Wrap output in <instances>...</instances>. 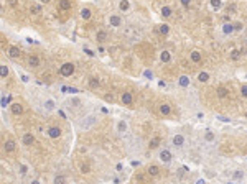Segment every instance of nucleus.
Returning a JSON list of instances; mask_svg holds the SVG:
<instances>
[{
	"mask_svg": "<svg viewBox=\"0 0 247 184\" xmlns=\"http://www.w3.org/2000/svg\"><path fill=\"white\" fill-rule=\"evenodd\" d=\"M74 72V64L73 62H64L63 66H60V74L63 77H69Z\"/></svg>",
	"mask_w": 247,
	"mask_h": 184,
	"instance_id": "f257e3e1",
	"label": "nucleus"
},
{
	"mask_svg": "<svg viewBox=\"0 0 247 184\" xmlns=\"http://www.w3.org/2000/svg\"><path fill=\"white\" fill-rule=\"evenodd\" d=\"M10 110H12L13 115H21V113H23V105H21L20 102H13L10 105Z\"/></svg>",
	"mask_w": 247,
	"mask_h": 184,
	"instance_id": "f03ea898",
	"label": "nucleus"
},
{
	"mask_svg": "<svg viewBox=\"0 0 247 184\" xmlns=\"http://www.w3.org/2000/svg\"><path fill=\"white\" fill-rule=\"evenodd\" d=\"M48 137L50 138H60L61 137V128H58V127L48 128Z\"/></svg>",
	"mask_w": 247,
	"mask_h": 184,
	"instance_id": "7ed1b4c3",
	"label": "nucleus"
},
{
	"mask_svg": "<svg viewBox=\"0 0 247 184\" xmlns=\"http://www.w3.org/2000/svg\"><path fill=\"white\" fill-rule=\"evenodd\" d=\"M160 159L163 163H170L172 161V153L168 151V150H161L160 151Z\"/></svg>",
	"mask_w": 247,
	"mask_h": 184,
	"instance_id": "20e7f679",
	"label": "nucleus"
},
{
	"mask_svg": "<svg viewBox=\"0 0 247 184\" xmlns=\"http://www.w3.org/2000/svg\"><path fill=\"white\" fill-rule=\"evenodd\" d=\"M21 141H23V145H25V146H31V145H33V141H35V137H33L31 133H25Z\"/></svg>",
	"mask_w": 247,
	"mask_h": 184,
	"instance_id": "39448f33",
	"label": "nucleus"
},
{
	"mask_svg": "<svg viewBox=\"0 0 247 184\" xmlns=\"http://www.w3.org/2000/svg\"><path fill=\"white\" fill-rule=\"evenodd\" d=\"M3 150H5L7 153L15 151V141H13V140H7L5 143H3Z\"/></svg>",
	"mask_w": 247,
	"mask_h": 184,
	"instance_id": "423d86ee",
	"label": "nucleus"
},
{
	"mask_svg": "<svg viewBox=\"0 0 247 184\" xmlns=\"http://www.w3.org/2000/svg\"><path fill=\"white\" fill-rule=\"evenodd\" d=\"M8 54H10L12 58H20L21 51H20V48H17V46H10V48H8Z\"/></svg>",
	"mask_w": 247,
	"mask_h": 184,
	"instance_id": "0eeeda50",
	"label": "nucleus"
},
{
	"mask_svg": "<svg viewBox=\"0 0 247 184\" xmlns=\"http://www.w3.org/2000/svg\"><path fill=\"white\" fill-rule=\"evenodd\" d=\"M26 62H28V66H30V67H38V64H40V59H38V56H28Z\"/></svg>",
	"mask_w": 247,
	"mask_h": 184,
	"instance_id": "6e6552de",
	"label": "nucleus"
},
{
	"mask_svg": "<svg viewBox=\"0 0 247 184\" xmlns=\"http://www.w3.org/2000/svg\"><path fill=\"white\" fill-rule=\"evenodd\" d=\"M71 0H60V3H58V7H60V10H69L71 8Z\"/></svg>",
	"mask_w": 247,
	"mask_h": 184,
	"instance_id": "1a4fd4ad",
	"label": "nucleus"
},
{
	"mask_svg": "<svg viewBox=\"0 0 247 184\" xmlns=\"http://www.w3.org/2000/svg\"><path fill=\"white\" fill-rule=\"evenodd\" d=\"M132 100H134V97H132L130 92H124V94H122V102L125 104V105H130Z\"/></svg>",
	"mask_w": 247,
	"mask_h": 184,
	"instance_id": "9d476101",
	"label": "nucleus"
},
{
	"mask_svg": "<svg viewBox=\"0 0 247 184\" xmlns=\"http://www.w3.org/2000/svg\"><path fill=\"white\" fill-rule=\"evenodd\" d=\"M216 94H217V97H221V99H224V97H227L229 95V91H227V87H217V91H216Z\"/></svg>",
	"mask_w": 247,
	"mask_h": 184,
	"instance_id": "9b49d317",
	"label": "nucleus"
},
{
	"mask_svg": "<svg viewBox=\"0 0 247 184\" xmlns=\"http://www.w3.org/2000/svg\"><path fill=\"white\" fill-rule=\"evenodd\" d=\"M183 143H185V137L183 135H175L173 137V145L175 146H183Z\"/></svg>",
	"mask_w": 247,
	"mask_h": 184,
	"instance_id": "f8f14e48",
	"label": "nucleus"
},
{
	"mask_svg": "<svg viewBox=\"0 0 247 184\" xmlns=\"http://www.w3.org/2000/svg\"><path fill=\"white\" fill-rule=\"evenodd\" d=\"M160 141H161V140H160V137H153V138L150 140V143H148V148H150V150H155V148H158V145H160Z\"/></svg>",
	"mask_w": 247,
	"mask_h": 184,
	"instance_id": "ddd939ff",
	"label": "nucleus"
},
{
	"mask_svg": "<svg viewBox=\"0 0 247 184\" xmlns=\"http://www.w3.org/2000/svg\"><path fill=\"white\" fill-rule=\"evenodd\" d=\"M89 87H91V89H97V87L101 86V81H99V79H97V77H89Z\"/></svg>",
	"mask_w": 247,
	"mask_h": 184,
	"instance_id": "4468645a",
	"label": "nucleus"
},
{
	"mask_svg": "<svg viewBox=\"0 0 247 184\" xmlns=\"http://www.w3.org/2000/svg\"><path fill=\"white\" fill-rule=\"evenodd\" d=\"M170 112H172V107H170L168 104H161L160 105V113L161 115H170Z\"/></svg>",
	"mask_w": 247,
	"mask_h": 184,
	"instance_id": "2eb2a0df",
	"label": "nucleus"
},
{
	"mask_svg": "<svg viewBox=\"0 0 247 184\" xmlns=\"http://www.w3.org/2000/svg\"><path fill=\"white\" fill-rule=\"evenodd\" d=\"M147 173L150 174V176H156V174L160 173V168H158L156 164H152V166H148V169H147Z\"/></svg>",
	"mask_w": 247,
	"mask_h": 184,
	"instance_id": "dca6fc26",
	"label": "nucleus"
},
{
	"mask_svg": "<svg viewBox=\"0 0 247 184\" xmlns=\"http://www.w3.org/2000/svg\"><path fill=\"white\" fill-rule=\"evenodd\" d=\"M96 38H97V41H99V43H104V41L107 40V31H104V30H101V31H97V35H96Z\"/></svg>",
	"mask_w": 247,
	"mask_h": 184,
	"instance_id": "f3484780",
	"label": "nucleus"
},
{
	"mask_svg": "<svg viewBox=\"0 0 247 184\" xmlns=\"http://www.w3.org/2000/svg\"><path fill=\"white\" fill-rule=\"evenodd\" d=\"M91 15H92L91 8H82V10H81V16H82V20H89Z\"/></svg>",
	"mask_w": 247,
	"mask_h": 184,
	"instance_id": "a211bd4d",
	"label": "nucleus"
},
{
	"mask_svg": "<svg viewBox=\"0 0 247 184\" xmlns=\"http://www.w3.org/2000/svg\"><path fill=\"white\" fill-rule=\"evenodd\" d=\"M109 21H111V25H112V26H120V23H122L120 16H117V15H112Z\"/></svg>",
	"mask_w": 247,
	"mask_h": 184,
	"instance_id": "6ab92c4d",
	"label": "nucleus"
},
{
	"mask_svg": "<svg viewBox=\"0 0 247 184\" xmlns=\"http://www.w3.org/2000/svg\"><path fill=\"white\" fill-rule=\"evenodd\" d=\"M198 81L199 82H208L209 81V74H208V72H199V74H198Z\"/></svg>",
	"mask_w": 247,
	"mask_h": 184,
	"instance_id": "aec40b11",
	"label": "nucleus"
},
{
	"mask_svg": "<svg viewBox=\"0 0 247 184\" xmlns=\"http://www.w3.org/2000/svg\"><path fill=\"white\" fill-rule=\"evenodd\" d=\"M178 82H180V86H181V87H188V84H190V77H188V76H181L180 79H178Z\"/></svg>",
	"mask_w": 247,
	"mask_h": 184,
	"instance_id": "412c9836",
	"label": "nucleus"
},
{
	"mask_svg": "<svg viewBox=\"0 0 247 184\" xmlns=\"http://www.w3.org/2000/svg\"><path fill=\"white\" fill-rule=\"evenodd\" d=\"M191 61L193 62H199V61H201V53H199V51H193L191 53Z\"/></svg>",
	"mask_w": 247,
	"mask_h": 184,
	"instance_id": "4be33fe9",
	"label": "nucleus"
},
{
	"mask_svg": "<svg viewBox=\"0 0 247 184\" xmlns=\"http://www.w3.org/2000/svg\"><path fill=\"white\" fill-rule=\"evenodd\" d=\"M129 7H130L129 0H122L120 3H119V8H120L122 12H127V10H129Z\"/></svg>",
	"mask_w": 247,
	"mask_h": 184,
	"instance_id": "5701e85b",
	"label": "nucleus"
},
{
	"mask_svg": "<svg viewBox=\"0 0 247 184\" xmlns=\"http://www.w3.org/2000/svg\"><path fill=\"white\" fill-rule=\"evenodd\" d=\"M53 184H66V178L63 174H58L55 178V181H53Z\"/></svg>",
	"mask_w": 247,
	"mask_h": 184,
	"instance_id": "b1692460",
	"label": "nucleus"
},
{
	"mask_svg": "<svg viewBox=\"0 0 247 184\" xmlns=\"http://www.w3.org/2000/svg\"><path fill=\"white\" fill-rule=\"evenodd\" d=\"M239 56H241V51H239V49H232V51H231V59H232V61H237Z\"/></svg>",
	"mask_w": 247,
	"mask_h": 184,
	"instance_id": "393cba45",
	"label": "nucleus"
},
{
	"mask_svg": "<svg viewBox=\"0 0 247 184\" xmlns=\"http://www.w3.org/2000/svg\"><path fill=\"white\" fill-rule=\"evenodd\" d=\"M160 59H161L163 62H168V61H170V53H168V51H161Z\"/></svg>",
	"mask_w": 247,
	"mask_h": 184,
	"instance_id": "a878e982",
	"label": "nucleus"
},
{
	"mask_svg": "<svg viewBox=\"0 0 247 184\" xmlns=\"http://www.w3.org/2000/svg\"><path fill=\"white\" fill-rule=\"evenodd\" d=\"M161 15L165 16V18H168V16L172 15V8H170V7H163V8H161Z\"/></svg>",
	"mask_w": 247,
	"mask_h": 184,
	"instance_id": "bb28decb",
	"label": "nucleus"
},
{
	"mask_svg": "<svg viewBox=\"0 0 247 184\" xmlns=\"http://www.w3.org/2000/svg\"><path fill=\"white\" fill-rule=\"evenodd\" d=\"M0 76H2V77L8 76V67H7L5 64H2V66H0Z\"/></svg>",
	"mask_w": 247,
	"mask_h": 184,
	"instance_id": "cd10ccee",
	"label": "nucleus"
},
{
	"mask_svg": "<svg viewBox=\"0 0 247 184\" xmlns=\"http://www.w3.org/2000/svg\"><path fill=\"white\" fill-rule=\"evenodd\" d=\"M222 30H224V33H232V31H234V25H231V23H226Z\"/></svg>",
	"mask_w": 247,
	"mask_h": 184,
	"instance_id": "c85d7f7f",
	"label": "nucleus"
},
{
	"mask_svg": "<svg viewBox=\"0 0 247 184\" xmlns=\"http://www.w3.org/2000/svg\"><path fill=\"white\" fill-rule=\"evenodd\" d=\"M117 128H119V132L120 133H124L127 130V123L124 122V120H122V122H119V125H117Z\"/></svg>",
	"mask_w": 247,
	"mask_h": 184,
	"instance_id": "c756f323",
	"label": "nucleus"
},
{
	"mask_svg": "<svg viewBox=\"0 0 247 184\" xmlns=\"http://www.w3.org/2000/svg\"><path fill=\"white\" fill-rule=\"evenodd\" d=\"M168 31H170L168 25H160V33L161 35H168Z\"/></svg>",
	"mask_w": 247,
	"mask_h": 184,
	"instance_id": "7c9ffc66",
	"label": "nucleus"
},
{
	"mask_svg": "<svg viewBox=\"0 0 247 184\" xmlns=\"http://www.w3.org/2000/svg\"><path fill=\"white\" fill-rule=\"evenodd\" d=\"M211 5L214 7V8H219V7L222 5V2L221 0H211Z\"/></svg>",
	"mask_w": 247,
	"mask_h": 184,
	"instance_id": "2f4dec72",
	"label": "nucleus"
},
{
	"mask_svg": "<svg viewBox=\"0 0 247 184\" xmlns=\"http://www.w3.org/2000/svg\"><path fill=\"white\" fill-rule=\"evenodd\" d=\"M204 138H206L208 141H212V140H214V133H212V132H208Z\"/></svg>",
	"mask_w": 247,
	"mask_h": 184,
	"instance_id": "473e14b6",
	"label": "nucleus"
},
{
	"mask_svg": "<svg viewBox=\"0 0 247 184\" xmlns=\"http://www.w3.org/2000/svg\"><path fill=\"white\" fill-rule=\"evenodd\" d=\"M241 95H242V97H247V86H242L241 87Z\"/></svg>",
	"mask_w": 247,
	"mask_h": 184,
	"instance_id": "72a5a7b5",
	"label": "nucleus"
},
{
	"mask_svg": "<svg viewBox=\"0 0 247 184\" xmlns=\"http://www.w3.org/2000/svg\"><path fill=\"white\" fill-rule=\"evenodd\" d=\"M45 105H46V108H48V110H51V108L55 107V102H53V100H48V102H46Z\"/></svg>",
	"mask_w": 247,
	"mask_h": 184,
	"instance_id": "f704fd0d",
	"label": "nucleus"
},
{
	"mask_svg": "<svg viewBox=\"0 0 247 184\" xmlns=\"http://www.w3.org/2000/svg\"><path fill=\"white\" fill-rule=\"evenodd\" d=\"M26 171H28V166H26V164H21V166H20V173L21 174H26Z\"/></svg>",
	"mask_w": 247,
	"mask_h": 184,
	"instance_id": "c9c22d12",
	"label": "nucleus"
},
{
	"mask_svg": "<svg viewBox=\"0 0 247 184\" xmlns=\"http://www.w3.org/2000/svg\"><path fill=\"white\" fill-rule=\"evenodd\" d=\"M41 10V7L40 5H35V7H31V13H38V12Z\"/></svg>",
	"mask_w": 247,
	"mask_h": 184,
	"instance_id": "e433bc0d",
	"label": "nucleus"
},
{
	"mask_svg": "<svg viewBox=\"0 0 247 184\" xmlns=\"http://www.w3.org/2000/svg\"><path fill=\"white\" fill-rule=\"evenodd\" d=\"M106 102H114V95H111V94H106Z\"/></svg>",
	"mask_w": 247,
	"mask_h": 184,
	"instance_id": "4c0bfd02",
	"label": "nucleus"
},
{
	"mask_svg": "<svg viewBox=\"0 0 247 184\" xmlns=\"http://www.w3.org/2000/svg\"><path fill=\"white\" fill-rule=\"evenodd\" d=\"M81 173H89V166H86V164H84V166L81 168Z\"/></svg>",
	"mask_w": 247,
	"mask_h": 184,
	"instance_id": "58836bf2",
	"label": "nucleus"
},
{
	"mask_svg": "<svg viewBox=\"0 0 247 184\" xmlns=\"http://www.w3.org/2000/svg\"><path fill=\"white\" fill-rule=\"evenodd\" d=\"M180 2H181V5H185V7H188L191 3V0H180Z\"/></svg>",
	"mask_w": 247,
	"mask_h": 184,
	"instance_id": "ea45409f",
	"label": "nucleus"
},
{
	"mask_svg": "<svg viewBox=\"0 0 247 184\" xmlns=\"http://www.w3.org/2000/svg\"><path fill=\"white\" fill-rule=\"evenodd\" d=\"M234 30H242V25L241 23H234Z\"/></svg>",
	"mask_w": 247,
	"mask_h": 184,
	"instance_id": "a19ab883",
	"label": "nucleus"
},
{
	"mask_svg": "<svg viewBox=\"0 0 247 184\" xmlns=\"http://www.w3.org/2000/svg\"><path fill=\"white\" fill-rule=\"evenodd\" d=\"M234 178H236V179H241V178H242V173H241V171H237V173L234 174Z\"/></svg>",
	"mask_w": 247,
	"mask_h": 184,
	"instance_id": "79ce46f5",
	"label": "nucleus"
},
{
	"mask_svg": "<svg viewBox=\"0 0 247 184\" xmlns=\"http://www.w3.org/2000/svg\"><path fill=\"white\" fill-rule=\"evenodd\" d=\"M234 10H236V5H229V8H227V12L231 13V12H234Z\"/></svg>",
	"mask_w": 247,
	"mask_h": 184,
	"instance_id": "37998d69",
	"label": "nucleus"
},
{
	"mask_svg": "<svg viewBox=\"0 0 247 184\" xmlns=\"http://www.w3.org/2000/svg\"><path fill=\"white\" fill-rule=\"evenodd\" d=\"M71 104H74L76 107H77V105H79V104H81V100H79V99H74V100H73V102H71Z\"/></svg>",
	"mask_w": 247,
	"mask_h": 184,
	"instance_id": "c03bdc74",
	"label": "nucleus"
},
{
	"mask_svg": "<svg viewBox=\"0 0 247 184\" xmlns=\"http://www.w3.org/2000/svg\"><path fill=\"white\" fill-rule=\"evenodd\" d=\"M84 51H86V53H87V54H89V56H94V53H92V51H91V49H84Z\"/></svg>",
	"mask_w": 247,
	"mask_h": 184,
	"instance_id": "a18cd8bd",
	"label": "nucleus"
},
{
	"mask_svg": "<svg viewBox=\"0 0 247 184\" xmlns=\"http://www.w3.org/2000/svg\"><path fill=\"white\" fill-rule=\"evenodd\" d=\"M8 3L10 5H17V0H8Z\"/></svg>",
	"mask_w": 247,
	"mask_h": 184,
	"instance_id": "49530a36",
	"label": "nucleus"
},
{
	"mask_svg": "<svg viewBox=\"0 0 247 184\" xmlns=\"http://www.w3.org/2000/svg\"><path fill=\"white\" fill-rule=\"evenodd\" d=\"M196 184H206V181H204V179H199V181H198Z\"/></svg>",
	"mask_w": 247,
	"mask_h": 184,
	"instance_id": "de8ad7c7",
	"label": "nucleus"
},
{
	"mask_svg": "<svg viewBox=\"0 0 247 184\" xmlns=\"http://www.w3.org/2000/svg\"><path fill=\"white\" fill-rule=\"evenodd\" d=\"M41 3H48V2H50V0H40Z\"/></svg>",
	"mask_w": 247,
	"mask_h": 184,
	"instance_id": "09e8293b",
	"label": "nucleus"
},
{
	"mask_svg": "<svg viewBox=\"0 0 247 184\" xmlns=\"http://www.w3.org/2000/svg\"><path fill=\"white\" fill-rule=\"evenodd\" d=\"M31 184H40V183H38V181H31Z\"/></svg>",
	"mask_w": 247,
	"mask_h": 184,
	"instance_id": "8fccbe9b",
	"label": "nucleus"
},
{
	"mask_svg": "<svg viewBox=\"0 0 247 184\" xmlns=\"http://www.w3.org/2000/svg\"><path fill=\"white\" fill-rule=\"evenodd\" d=\"M246 117H247V113H246Z\"/></svg>",
	"mask_w": 247,
	"mask_h": 184,
	"instance_id": "3c124183",
	"label": "nucleus"
}]
</instances>
